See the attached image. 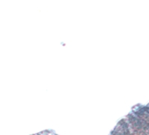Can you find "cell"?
Returning <instances> with one entry per match:
<instances>
[{
	"instance_id": "6da1fadb",
	"label": "cell",
	"mask_w": 149,
	"mask_h": 135,
	"mask_svg": "<svg viewBox=\"0 0 149 135\" xmlns=\"http://www.w3.org/2000/svg\"><path fill=\"white\" fill-rule=\"evenodd\" d=\"M109 135H149V116L129 112L120 120Z\"/></svg>"
},
{
	"instance_id": "7a4b0ae2",
	"label": "cell",
	"mask_w": 149,
	"mask_h": 135,
	"mask_svg": "<svg viewBox=\"0 0 149 135\" xmlns=\"http://www.w3.org/2000/svg\"><path fill=\"white\" fill-rule=\"evenodd\" d=\"M37 135H58L56 134L54 132H52V131H45V132H43V133H39Z\"/></svg>"
}]
</instances>
